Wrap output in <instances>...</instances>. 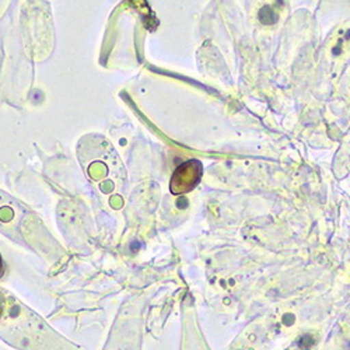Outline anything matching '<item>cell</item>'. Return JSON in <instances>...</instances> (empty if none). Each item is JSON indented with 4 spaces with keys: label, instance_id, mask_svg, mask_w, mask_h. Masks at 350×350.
I'll return each instance as SVG.
<instances>
[{
    "label": "cell",
    "instance_id": "cell-4",
    "mask_svg": "<svg viewBox=\"0 0 350 350\" xmlns=\"http://www.w3.org/2000/svg\"><path fill=\"white\" fill-rule=\"evenodd\" d=\"M259 20L264 23V24H272V23H275L278 20V16H276V13L273 12L272 8L267 6V8H264V9L260 10Z\"/></svg>",
    "mask_w": 350,
    "mask_h": 350
},
{
    "label": "cell",
    "instance_id": "cell-1",
    "mask_svg": "<svg viewBox=\"0 0 350 350\" xmlns=\"http://www.w3.org/2000/svg\"><path fill=\"white\" fill-rule=\"evenodd\" d=\"M79 160L89 178L105 193L115 192V185H122L125 171L112 146L101 137L89 136L80 142Z\"/></svg>",
    "mask_w": 350,
    "mask_h": 350
},
{
    "label": "cell",
    "instance_id": "cell-5",
    "mask_svg": "<svg viewBox=\"0 0 350 350\" xmlns=\"http://www.w3.org/2000/svg\"><path fill=\"white\" fill-rule=\"evenodd\" d=\"M5 273V264H3V259H2V255H0V278L3 276Z\"/></svg>",
    "mask_w": 350,
    "mask_h": 350
},
{
    "label": "cell",
    "instance_id": "cell-3",
    "mask_svg": "<svg viewBox=\"0 0 350 350\" xmlns=\"http://www.w3.org/2000/svg\"><path fill=\"white\" fill-rule=\"evenodd\" d=\"M24 216L25 211L18 203L8 195L0 192V224L14 226V223H18V220Z\"/></svg>",
    "mask_w": 350,
    "mask_h": 350
},
{
    "label": "cell",
    "instance_id": "cell-2",
    "mask_svg": "<svg viewBox=\"0 0 350 350\" xmlns=\"http://www.w3.org/2000/svg\"><path fill=\"white\" fill-rule=\"evenodd\" d=\"M203 174L202 163L198 160H188L177 167L174 171L171 183H170V191L172 195H183L187 192H191L198 187L200 183Z\"/></svg>",
    "mask_w": 350,
    "mask_h": 350
}]
</instances>
